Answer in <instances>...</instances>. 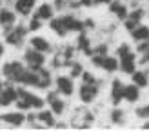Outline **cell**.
<instances>
[{
    "label": "cell",
    "instance_id": "obj_28",
    "mask_svg": "<svg viewBox=\"0 0 149 131\" xmlns=\"http://www.w3.org/2000/svg\"><path fill=\"white\" fill-rule=\"evenodd\" d=\"M42 18H38L35 15V17L31 18V22H29V31H36V29H40V26H42V22H40Z\"/></svg>",
    "mask_w": 149,
    "mask_h": 131
},
{
    "label": "cell",
    "instance_id": "obj_23",
    "mask_svg": "<svg viewBox=\"0 0 149 131\" xmlns=\"http://www.w3.org/2000/svg\"><path fill=\"white\" fill-rule=\"evenodd\" d=\"M49 104H51V109H53V113L56 115H62L64 113V102L62 100H58V98H53V100H49Z\"/></svg>",
    "mask_w": 149,
    "mask_h": 131
},
{
    "label": "cell",
    "instance_id": "obj_1",
    "mask_svg": "<svg viewBox=\"0 0 149 131\" xmlns=\"http://www.w3.org/2000/svg\"><path fill=\"white\" fill-rule=\"evenodd\" d=\"M2 73H4V75L9 78V80H13V82H20L22 73H24V66H22L20 62H17V60L7 62V64H4Z\"/></svg>",
    "mask_w": 149,
    "mask_h": 131
},
{
    "label": "cell",
    "instance_id": "obj_7",
    "mask_svg": "<svg viewBox=\"0 0 149 131\" xmlns=\"http://www.w3.org/2000/svg\"><path fill=\"white\" fill-rule=\"evenodd\" d=\"M73 77H64V75H60L56 78V89H58V93H62V95H73V89H74V86H73V80H71Z\"/></svg>",
    "mask_w": 149,
    "mask_h": 131
},
{
    "label": "cell",
    "instance_id": "obj_42",
    "mask_svg": "<svg viewBox=\"0 0 149 131\" xmlns=\"http://www.w3.org/2000/svg\"><path fill=\"white\" fill-rule=\"evenodd\" d=\"M147 42H149V38H147Z\"/></svg>",
    "mask_w": 149,
    "mask_h": 131
},
{
    "label": "cell",
    "instance_id": "obj_9",
    "mask_svg": "<svg viewBox=\"0 0 149 131\" xmlns=\"http://www.w3.org/2000/svg\"><path fill=\"white\" fill-rule=\"evenodd\" d=\"M17 98H18V89L7 86L6 89H2V95H0V106H9Z\"/></svg>",
    "mask_w": 149,
    "mask_h": 131
},
{
    "label": "cell",
    "instance_id": "obj_30",
    "mask_svg": "<svg viewBox=\"0 0 149 131\" xmlns=\"http://www.w3.org/2000/svg\"><path fill=\"white\" fill-rule=\"evenodd\" d=\"M124 26H125V29H127V31L131 33V31H133V29H135V27L138 26V22H136V20H133V18H129V17H127V18H125V20H124Z\"/></svg>",
    "mask_w": 149,
    "mask_h": 131
},
{
    "label": "cell",
    "instance_id": "obj_10",
    "mask_svg": "<svg viewBox=\"0 0 149 131\" xmlns=\"http://www.w3.org/2000/svg\"><path fill=\"white\" fill-rule=\"evenodd\" d=\"M109 11L115 15V17L118 20H125L129 17V11H127V7H125L122 2H118V0H113V2L109 4Z\"/></svg>",
    "mask_w": 149,
    "mask_h": 131
},
{
    "label": "cell",
    "instance_id": "obj_31",
    "mask_svg": "<svg viewBox=\"0 0 149 131\" xmlns=\"http://www.w3.org/2000/svg\"><path fill=\"white\" fill-rule=\"evenodd\" d=\"M82 78H84V82L86 84H96V78H95V75L93 73H82Z\"/></svg>",
    "mask_w": 149,
    "mask_h": 131
},
{
    "label": "cell",
    "instance_id": "obj_12",
    "mask_svg": "<svg viewBox=\"0 0 149 131\" xmlns=\"http://www.w3.org/2000/svg\"><path fill=\"white\" fill-rule=\"evenodd\" d=\"M140 98V87L136 84H129V86H125V89H124V100H127V102H136Z\"/></svg>",
    "mask_w": 149,
    "mask_h": 131
},
{
    "label": "cell",
    "instance_id": "obj_37",
    "mask_svg": "<svg viewBox=\"0 0 149 131\" xmlns=\"http://www.w3.org/2000/svg\"><path fill=\"white\" fill-rule=\"evenodd\" d=\"M35 118H36V116H35V115H27V120H29V122H33Z\"/></svg>",
    "mask_w": 149,
    "mask_h": 131
},
{
    "label": "cell",
    "instance_id": "obj_34",
    "mask_svg": "<svg viewBox=\"0 0 149 131\" xmlns=\"http://www.w3.org/2000/svg\"><path fill=\"white\" fill-rule=\"evenodd\" d=\"M68 4H65V0H55V7L56 9H62V7H65Z\"/></svg>",
    "mask_w": 149,
    "mask_h": 131
},
{
    "label": "cell",
    "instance_id": "obj_32",
    "mask_svg": "<svg viewBox=\"0 0 149 131\" xmlns=\"http://www.w3.org/2000/svg\"><path fill=\"white\" fill-rule=\"evenodd\" d=\"M142 17H144V11L140 9V7H138V9H135V11H131V13H129V18L136 20V22H140V18H142Z\"/></svg>",
    "mask_w": 149,
    "mask_h": 131
},
{
    "label": "cell",
    "instance_id": "obj_2",
    "mask_svg": "<svg viewBox=\"0 0 149 131\" xmlns=\"http://www.w3.org/2000/svg\"><path fill=\"white\" fill-rule=\"evenodd\" d=\"M120 71L125 73V75H133L136 71V55L133 51L120 56Z\"/></svg>",
    "mask_w": 149,
    "mask_h": 131
},
{
    "label": "cell",
    "instance_id": "obj_19",
    "mask_svg": "<svg viewBox=\"0 0 149 131\" xmlns=\"http://www.w3.org/2000/svg\"><path fill=\"white\" fill-rule=\"evenodd\" d=\"M131 78H133V84H136L138 87H147L149 86V77L144 71H135L131 75Z\"/></svg>",
    "mask_w": 149,
    "mask_h": 131
},
{
    "label": "cell",
    "instance_id": "obj_15",
    "mask_svg": "<svg viewBox=\"0 0 149 131\" xmlns=\"http://www.w3.org/2000/svg\"><path fill=\"white\" fill-rule=\"evenodd\" d=\"M15 7H17V11L20 13V15H29L31 13V9L35 7V0H17L15 2Z\"/></svg>",
    "mask_w": 149,
    "mask_h": 131
},
{
    "label": "cell",
    "instance_id": "obj_18",
    "mask_svg": "<svg viewBox=\"0 0 149 131\" xmlns=\"http://www.w3.org/2000/svg\"><path fill=\"white\" fill-rule=\"evenodd\" d=\"M102 69H106L107 73H115L116 69H120V58H115V56H106V60H104Z\"/></svg>",
    "mask_w": 149,
    "mask_h": 131
},
{
    "label": "cell",
    "instance_id": "obj_8",
    "mask_svg": "<svg viewBox=\"0 0 149 131\" xmlns=\"http://www.w3.org/2000/svg\"><path fill=\"white\" fill-rule=\"evenodd\" d=\"M62 20H64V26H65L68 31H73V33H82L84 31V24H82L80 20H77L73 15H64Z\"/></svg>",
    "mask_w": 149,
    "mask_h": 131
},
{
    "label": "cell",
    "instance_id": "obj_6",
    "mask_svg": "<svg viewBox=\"0 0 149 131\" xmlns=\"http://www.w3.org/2000/svg\"><path fill=\"white\" fill-rule=\"evenodd\" d=\"M24 35H26L24 27H15L13 31L9 29V31L6 33V42L11 44V46H15V47H18V46H22V38H24Z\"/></svg>",
    "mask_w": 149,
    "mask_h": 131
},
{
    "label": "cell",
    "instance_id": "obj_36",
    "mask_svg": "<svg viewBox=\"0 0 149 131\" xmlns=\"http://www.w3.org/2000/svg\"><path fill=\"white\" fill-rule=\"evenodd\" d=\"M113 0H95V4H111Z\"/></svg>",
    "mask_w": 149,
    "mask_h": 131
},
{
    "label": "cell",
    "instance_id": "obj_16",
    "mask_svg": "<svg viewBox=\"0 0 149 131\" xmlns=\"http://www.w3.org/2000/svg\"><path fill=\"white\" fill-rule=\"evenodd\" d=\"M77 47L80 51H84L86 55H93V49H91V42H89V38L84 35V31L78 33V40H77Z\"/></svg>",
    "mask_w": 149,
    "mask_h": 131
},
{
    "label": "cell",
    "instance_id": "obj_43",
    "mask_svg": "<svg viewBox=\"0 0 149 131\" xmlns=\"http://www.w3.org/2000/svg\"><path fill=\"white\" fill-rule=\"evenodd\" d=\"M0 2H2V0H0Z\"/></svg>",
    "mask_w": 149,
    "mask_h": 131
},
{
    "label": "cell",
    "instance_id": "obj_35",
    "mask_svg": "<svg viewBox=\"0 0 149 131\" xmlns=\"http://www.w3.org/2000/svg\"><path fill=\"white\" fill-rule=\"evenodd\" d=\"M140 64H149V51L142 55V58H140Z\"/></svg>",
    "mask_w": 149,
    "mask_h": 131
},
{
    "label": "cell",
    "instance_id": "obj_26",
    "mask_svg": "<svg viewBox=\"0 0 149 131\" xmlns=\"http://www.w3.org/2000/svg\"><path fill=\"white\" fill-rule=\"evenodd\" d=\"M136 116H140V118H149V104H146V106H140V107H136Z\"/></svg>",
    "mask_w": 149,
    "mask_h": 131
},
{
    "label": "cell",
    "instance_id": "obj_25",
    "mask_svg": "<svg viewBox=\"0 0 149 131\" xmlns=\"http://www.w3.org/2000/svg\"><path fill=\"white\" fill-rule=\"evenodd\" d=\"M38 118L44 122V124H47V126H53V113L51 111H42V113H38Z\"/></svg>",
    "mask_w": 149,
    "mask_h": 131
},
{
    "label": "cell",
    "instance_id": "obj_33",
    "mask_svg": "<svg viewBox=\"0 0 149 131\" xmlns=\"http://www.w3.org/2000/svg\"><path fill=\"white\" fill-rule=\"evenodd\" d=\"M93 53H98V55H107V46H106V44H100V46L93 51Z\"/></svg>",
    "mask_w": 149,
    "mask_h": 131
},
{
    "label": "cell",
    "instance_id": "obj_21",
    "mask_svg": "<svg viewBox=\"0 0 149 131\" xmlns=\"http://www.w3.org/2000/svg\"><path fill=\"white\" fill-rule=\"evenodd\" d=\"M49 26H51V29H53V31H55L58 36H64L65 33H68V29H65V26H64L62 17H60V18H51Z\"/></svg>",
    "mask_w": 149,
    "mask_h": 131
},
{
    "label": "cell",
    "instance_id": "obj_38",
    "mask_svg": "<svg viewBox=\"0 0 149 131\" xmlns=\"http://www.w3.org/2000/svg\"><path fill=\"white\" fill-rule=\"evenodd\" d=\"M4 55V47H2V44H0V56Z\"/></svg>",
    "mask_w": 149,
    "mask_h": 131
},
{
    "label": "cell",
    "instance_id": "obj_29",
    "mask_svg": "<svg viewBox=\"0 0 149 131\" xmlns=\"http://www.w3.org/2000/svg\"><path fill=\"white\" fill-rule=\"evenodd\" d=\"M82 73H84V71H82V66H80V64H73V66H71V73H69V75H71L73 78L82 77Z\"/></svg>",
    "mask_w": 149,
    "mask_h": 131
},
{
    "label": "cell",
    "instance_id": "obj_24",
    "mask_svg": "<svg viewBox=\"0 0 149 131\" xmlns=\"http://www.w3.org/2000/svg\"><path fill=\"white\" fill-rule=\"evenodd\" d=\"M124 118H125V113L122 111V109H118V106H116V109L111 111V120H113L115 124H122Z\"/></svg>",
    "mask_w": 149,
    "mask_h": 131
},
{
    "label": "cell",
    "instance_id": "obj_13",
    "mask_svg": "<svg viewBox=\"0 0 149 131\" xmlns=\"http://www.w3.org/2000/svg\"><path fill=\"white\" fill-rule=\"evenodd\" d=\"M36 87H40V89H46V87H49V84H51V75H49V71H46V69H42V68H38L36 69Z\"/></svg>",
    "mask_w": 149,
    "mask_h": 131
},
{
    "label": "cell",
    "instance_id": "obj_17",
    "mask_svg": "<svg viewBox=\"0 0 149 131\" xmlns=\"http://www.w3.org/2000/svg\"><path fill=\"white\" fill-rule=\"evenodd\" d=\"M31 46H33V49L42 51V53H47V51H51L49 42H47L46 38H42V36H33V38H31Z\"/></svg>",
    "mask_w": 149,
    "mask_h": 131
},
{
    "label": "cell",
    "instance_id": "obj_4",
    "mask_svg": "<svg viewBox=\"0 0 149 131\" xmlns=\"http://www.w3.org/2000/svg\"><path fill=\"white\" fill-rule=\"evenodd\" d=\"M124 89H125V86L122 84L120 78H115L113 82H111V102H113V106H118L122 102Z\"/></svg>",
    "mask_w": 149,
    "mask_h": 131
},
{
    "label": "cell",
    "instance_id": "obj_27",
    "mask_svg": "<svg viewBox=\"0 0 149 131\" xmlns=\"http://www.w3.org/2000/svg\"><path fill=\"white\" fill-rule=\"evenodd\" d=\"M127 53H131V47H129V44L122 42L120 46H118V49H116V55H118V58H120V56H124V55H127Z\"/></svg>",
    "mask_w": 149,
    "mask_h": 131
},
{
    "label": "cell",
    "instance_id": "obj_5",
    "mask_svg": "<svg viewBox=\"0 0 149 131\" xmlns=\"http://www.w3.org/2000/svg\"><path fill=\"white\" fill-rule=\"evenodd\" d=\"M24 58H26V62L31 66L33 69L42 68V66H44V60H46V58H44V55H42V51H36V49H29Z\"/></svg>",
    "mask_w": 149,
    "mask_h": 131
},
{
    "label": "cell",
    "instance_id": "obj_40",
    "mask_svg": "<svg viewBox=\"0 0 149 131\" xmlns=\"http://www.w3.org/2000/svg\"><path fill=\"white\" fill-rule=\"evenodd\" d=\"M0 93H2V82H0Z\"/></svg>",
    "mask_w": 149,
    "mask_h": 131
},
{
    "label": "cell",
    "instance_id": "obj_20",
    "mask_svg": "<svg viewBox=\"0 0 149 131\" xmlns=\"http://www.w3.org/2000/svg\"><path fill=\"white\" fill-rule=\"evenodd\" d=\"M0 118L7 124H11V126H20V124L24 122V115L22 113H6V115L0 116Z\"/></svg>",
    "mask_w": 149,
    "mask_h": 131
},
{
    "label": "cell",
    "instance_id": "obj_41",
    "mask_svg": "<svg viewBox=\"0 0 149 131\" xmlns=\"http://www.w3.org/2000/svg\"><path fill=\"white\" fill-rule=\"evenodd\" d=\"M147 18H149V13H147Z\"/></svg>",
    "mask_w": 149,
    "mask_h": 131
},
{
    "label": "cell",
    "instance_id": "obj_22",
    "mask_svg": "<svg viewBox=\"0 0 149 131\" xmlns=\"http://www.w3.org/2000/svg\"><path fill=\"white\" fill-rule=\"evenodd\" d=\"M36 17L42 18V20H51V18H53V6L42 4L38 7V11H36Z\"/></svg>",
    "mask_w": 149,
    "mask_h": 131
},
{
    "label": "cell",
    "instance_id": "obj_39",
    "mask_svg": "<svg viewBox=\"0 0 149 131\" xmlns=\"http://www.w3.org/2000/svg\"><path fill=\"white\" fill-rule=\"evenodd\" d=\"M144 129H149V122H146V124H144Z\"/></svg>",
    "mask_w": 149,
    "mask_h": 131
},
{
    "label": "cell",
    "instance_id": "obj_3",
    "mask_svg": "<svg viewBox=\"0 0 149 131\" xmlns=\"http://www.w3.org/2000/svg\"><path fill=\"white\" fill-rule=\"evenodd\" d=\"M78 95H80V100L84 102V104H89V102H93L96 98V95H98V89H96L95 84H82L80 89H78Z\"/></svg>",
    "mask_w": 149,
    "mask_h": 131
},
{
    "label": "cell",
    "instance_id": "obj_11",
    "mask_svg": "<svg viewBox=\"0 0 149 131\" xmlns=\"http://www.w3.org/2000/svg\"><path fill=\"white\" fill-rule=\"evenodd\" d=\"M15 18H17V17H15L13 11L6 9V7H4V9H0V26H2L6 31H9V27L15 24Z\"/></svg>",
    "mask_w": 149,
    "mask_h": 131
},
{
    "label": "cell",
    "instance_id": "obj_14",
    "mask_svg": "<svg viewBox=\"0 0 149 131\" xmlns=\"http://www.w3.org/2000/svg\"><path fill=\"white\" fill-rule=\"evenodd\" d=\"M131 36L135 38L136 42H144V40H147L149 38V27L147 26H136L135 29L131 31Z\"/></svg>",
    "mask_w": 149,
    "mask_h": 131
}]
</instances>
